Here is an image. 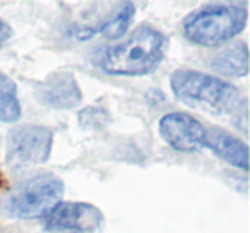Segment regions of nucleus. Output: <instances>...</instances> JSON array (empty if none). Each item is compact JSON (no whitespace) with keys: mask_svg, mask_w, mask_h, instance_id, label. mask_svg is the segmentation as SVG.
I'll use <instances>...</instances> for the list:
<instances>
[{"mask_svg":"<svg viewBox=\"0 0 250 233\" xmlns=\"http://www.w3.org/2000/svg\"><path fill=\"white\" fill-rule=\"evenodd\" d=\"M249 11L245 4H211L188 14L182 22L184 36L201 46H219L245 29Z\"/></svg>","mask_w":250,"mask_h":233,"instance_id":"nucleus-3","label":"nucleus"},{"mask_svg":"<svg viewBox=\"0 0 250 233\" xmlns=\"http://www.w3.org/2000/svg\"><path fill=\"white\" fill-rule=\"evenodd\" d=\"M63 197V182L50 171H38L19 180L2 201L7 216L19 219L46 218Z\"/></svg>","mask_w":250,"mask_h":233,"instance_id":"nucleus-4","label":"nucleus"},{"mask_svg":"<svg viewBox=\"0 0 250 233\" xmlns=\"http://www.w3.org/2000/svg\"><path fill=\"white\" fill-rule=\"evenodd\" d=\"M53 146V132L42 126H18L7 136L5 160L12 170L45 163Z\"/></svg>","mask_w":250,"mask_h":233,"instance_id":"nucleus-5","label":"nucleus"},{"mask_svg":"<svg viewBox=\"0 0 250 233\" xmlns=\"http://www.w3.org/2000/svg\"><path fill=\"white\" fill-rule=\"evenodd\" d=\"M170 86L178 101L208 113H231L245 105L233 84L199 70H175Z\"/></svg>","mask_w":250,"mask_h":233,"instance_id":"nucleus-2","label":"nucleus"},{"mask_svg":"<svg viewBox=\"0 0 250 233\" xmlns=\"http://www.w3.org/2000/svg\"><path fill=\"white\" fill-rule=\"evenodd\" d=\"M206 148H209L219 160L226 161L231 167L243 171L249 168V148L231 132H226L223 129H208Z\"/></svg>","mask_w":250,"mask_h":233,"instance_id":"nucleus-9","label":"nucleus"},{"mask_svg":"<svg viewBox=\"0 0 250 233\" xmlns=\"http://www.w3.org/2000/svg\"><path fill=\"white\" fill-rule=\"evenodd\" d=\"M12 38V28L4 21V19H0V48Z\"/></svg>","mask_w":250,"mask_h":233,"instance_id":"nucleus-13","label":"nucleus"},{"mask_svg":"<svg viewBox=\"0 0 250 233\" xmlns=\"http://www.w3.org/2000/svg\"><path fill=\"white\" fill-rule=\"evenodd\" d=\"M134 14H136L134 4L132 2H125V4H122V7L118 9L110 19H106L96 31L101 33V35L108 40L122 38V36L127 33V29H129L130 22H132V19H134Z\"/></svg>","mask_w":250,"mask_h":233,"instance_id":"nucleus-12","label":"nucleus"},{"mask_svg":"<svg viewBox=\"0 0 250 233\" xmlns=\"http://www.w3.org/2000/svg\"><path fill=\"white\" fill-rule=\"evenodd\" d=\"M168 38L149 24L137 28L127 40L100 53L96 65L110 76L139 77L151 74L163 62Z\"/></svg>","mask_w":250,"mask_h":233,"instance_id":"nucleus-1","label":"nucleus"},{"mask_svg":"<svg viewBox=\"0 0 250 233\" xmlns=\"http://www.w3.org/2000/svg\"><path fill=\"white\" fill-rule=\"evenodd\" d=\"M101 226V211L86 202H60L48 216V233H93Z\"/></svg>","mask_w":250,"mask_h":233,"instance_id":"nucleus-7","label":"nucleus"},{"mask_svg":"<svg viewBox=\"0 0 250 233\" xmlns=\"http://www.w3.org/2000/svg\"><path fill=\"white\" fill-rule=\"evenodd\" d=\"M36 96L43 105L52 108H74L81 103L83 93L72 74H55L45 79L36 89Z\"/></svg>","mask_w":250,"mask_h":233,"instance_id":"nucleus-8","label":"nucleus"},{"mask_svg":"<svg viewBox=\"0 0 250 233\" xmlns=\"http://www.w3.org/2000/svg\"><path fill=\"white\" fill-rule=\"evenodd\" d=\"M160 134L165 143L175 151L194 153L206 148L208 129L192 115L171 111L160 120Z\"/></svg>","mask_w":250,"mask_h":233,"instance_id":"nucleus-6","label":"nucleus"},{"mask_svg":"<svg viewBox=\"0 0 250 233\" xmlns=\"http://www.w3.org/2000/svg\"><path fill=\"white\" fill-rule=\"evenodd\" d=\"M21 117V103L18 96V86L7 76L0 72V122H18Z\"/></svg>","mask_w":250,"mask_h":233,"instance_id":"nucleus-11","label":"nucleus"},{"mask_svg":"<svg viewBox=\"0 0 250 233\" xmlns=\"http://www.w3.org/2000/svg\"><path fill=\"white\" fill-rule=\"evenodd\" d=\"M211 69L221 76L243 77L249 72V50L245 42H238L216 53L211 60Z\"/></svg>","mask_w":250,"mask_h":233,"instance_id":"nucleus-10","label":"nucleus"}]
</instances>
